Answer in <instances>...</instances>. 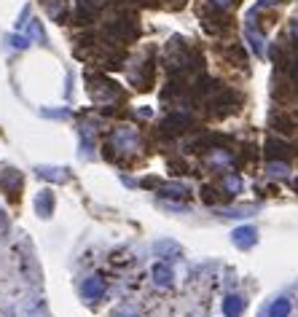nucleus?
I'll return each instance as SVG.
<instances>
[{"label":"nucleus","instance_id":"obj_1","mask_svg":"<svg viewBox=\"0 0 298 317\" xmlns=\"http://www.w3.org/2000/svg\"><path fill=\"white\" fill-rule=\"evenodd\" d=\"M215 3H218V6H226V3H229V0H215Z\"/></svg>","mask_w":298,"mask_h":317}]
</instances>
